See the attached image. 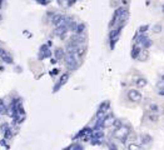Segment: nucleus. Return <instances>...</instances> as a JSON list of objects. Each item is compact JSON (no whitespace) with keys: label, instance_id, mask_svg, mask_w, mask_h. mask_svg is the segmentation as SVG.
<instances>
[{"label":"nucleus","instance_id":"13","mask_svg":"<svg viewBox=\"0 0 164 150\" xmlns=\"http://www.w3.org/2000/svg\"><path fill=\"white\" fill-rule=\"evenodd\" d=\"M140 141L143 143V145H149L152 141H153V138L149 134H145V133H143V134H140Z\"/></svg>","mask_w":164,"mask_h":150},{"label":"nucleus","instance_id":"28","mask_svg":"<svg viewBox=\"0 0 164 150\" xmlns=\"http://www.w3.org/2000/svg\"><path fill=\"white\" fill-rule=\"evenodd\" d=\"M8 129H9V125H8L6 123H4V124L2 125V127H0V130H2L3 133H4L5 130H8Z\"/></svg>","mask_w":164,"mask_h":150},{"label":"nucleus","instance_id":"16","mask_svg":"<svg viewBox=\"0 0 164 150\" xmlns=\"http://www.w3.org/2000/svg\"><path fill=\"white\" fill-rule=\"evenodd\" d=\"M135 84L138 88H145L147 84H148V80H147L145 78H139L135 80Z\"/></svg>","mask_w":164,"mask_h":150},{"label":"nucleus","instance_id":"7","mask_svg":"<svg viewBox=\"0 0 164 150\" xmlns=\"http://www.w3.org/2000/svg\"><path fill=\"white\" fill-rule=\"evenodd\" d=\"M0 58L6 63V64H13V58L10 56V54L6 52L5 49H2L0 48Z\"/></svg>","mask_w":164,"mask_h":150},{"label":"nucleus","instance_id":"4","mask_svg":"<svg viewBox=\"0 0 164 150\" xmlns=\"http://www.w3.org/2000/svg\"><path fill=\"white\" fill-rule=\"evenodd\" d=\"M69 80V73H64L63 75H62V78L59 79V81L58 83H56V85L54 86V89H53V91H54V93H55V91H58L64 84H65V83H67Z\"/></svg>","mask_w":164,"mask_h":150},{"label":"nucleus","instance_id":"2","mask_svg":"<svg viewBox=\"0 0 164 150\" xmlns=\"http://www.w3.org/2000/svg\"><path fill=\"white\" fill-rule=\"evenodd\" d=\"M128 9L127 6H119V8H117L115 9V11H114V14H113V18H112V20H110V23H109V28H112V27H114L119 20H120V18H121V15L124 14V11Z\"/></svg>","mask_w":164,"mask_h":150},{"label":"nucleus","instance_id":"23","mask_svg":"<svg viewBox=\"0 0 164 150\" xmlns=\"http://www.w3.org/2000/svg\"><path fill=\"white\" fill-rule=\"evenodd\" d=\"M162 29H163V27L160 24H155L154 27H153V33H155V34H159V33L162 31Z\"/></svg>","mask_w":164,"mask_h":150},{"label":"nucleus","instance_id":"21","mask_svg":"<svg viewBox=\"0 0 164 150\" xmlns=\"http://www.w3.org/2000/svg\"><path fill=\"white\" fill-rule=\"evenodd\" d=\"M123 127V121L120 120V119H114V123H113V129L115 130V129H119V128H121Z\"/></svg>","mask_w":164,"mask_h":150},{"label":"nucleus","instance_id":"25","mask_svg":"<svg viewBox=\"0 0 164 150\" xmlns=\"http://www.w3.org/2000/svg\"><path fill=\"white\" fill-rule=\"evenodd\" d=\"M158 119H159V116L157 115V113H154V114H150V115H149V120H150L152 123H157Z\"/></svg>","mask_w":164,"mask_h":150},{"label":"nucleus","instance_id":"26","mask_svg":"<svg viewBox=\"0 0 164 150\" xmlns=\"http://www.w3.org/2000/svg\"><path fill=\"white\" fill-rule=\"evenodd\" d=\"M148 29H149V25H147V24H145V25H142V27L139 28V31H138V33H140V34H144V33L148 30Z\"/></svg>","mask_w":164,"mask_h":150},{"label":"nucleus","instance_id":"29","mask_svg":"<svg viewBox=\"0 0 164 150\" xmlns=\"http://www.w3.org/2000/svg\"><path fill=\"white\" fill-rule=\"evenodd\" d=\"M39 4H43V5H48L49 4V0H36Z\"/></svg>","mask_w":164,"mask_h":150},{"label":"nucleus","instance_id":"33","mask_svg":"<svg viewBox=\"0 0 164 150\" xmlns=\"http://www.w3.org/2000/svg\"><path fill=\"white\" fill-rule=\"evenodd\" d=\"M162 81H163V83H164V74H163V75H162Z\"/></svg>","mask_w":164,"mask_h":150},{"label":"nucleus","instance_id":"30","mask_svg":"<svg viewBox=\"0 0 164 150\" xmlns=\"http://www.w3.org/2000/svg\"><path fill=\"white\" fill-rule=\"evenodd\" d=\"M108 148H110V149H117L118 146H117L115 144H113V143H108Z\"/></svg>","mask_w":164,"mask_h":150},{"label":"nucleus","instance_id":"1","mask_svg":"<svg viewBox=\"0 0 164 150\" xmlns=\"http://www.w3.org/2000/svg\"><path fill=\"white\" fill-rule=\"evenodd\" d=\"M64 61H65V65H67V68H68L70 71L77 70V69H78V66H79L78 58L75 56V54H74V53H65Z\"/></svg>","mask_w":164,"mask_h":150},{"label":"nucleus","instance_id":"14","mask_svg":"<svg viewBox=\"0 0 164 150\" xmlns=\"http://www.w3.org/2000/svg\"><path fill=\"white\" fill-rule=\"evenodd\" d=\"M54 55H55L56 60H62V59H64V56H65V50L62 49V48H56L54 50Z\"/></svg>","mask_w":164,"mask_h":150},{"label":"nucleus","instance_id":"19","mask_svg":"<svg viewBox=\"0 0 164 150\" xmlns=\"http://www.w3.org/2000/svg\"><path fill=\"white\" fill-rule=\"evenodd\" d=\"M153 45V41L149 39V38H147L143 43H142V46H143V49H149L150 46Z\"/></svg>","mask_w":164,"mask_h":150},{"label":"nucleus","instance_id":"9","mask_svg":"<svg viewBox=\"0 0 164 150\" xmlns=\"http://www.w3.org/2000/svg\"><path fill=\"white\" fill-rule=\"evenodd\" d=\"M85 50H87V45H85V44H84V45L80 44V45L77 46L74 54H75V56L78 58V59H81V58L84 56V54H85Z\"/></svg>","mask_w":164,"mask_h":150},{"label":"nucleus","instance_id":"12","mask_svg":"<svg viewBox=\"0 0 164 150\" xmlns=\"http://www.w3.org/2000/svg\"><path fill=\"white\" fill-rule=\"evenodd\" d=\"M140 52H142V46L139 45V44H134L133 45V49H132V58L133 59H138V56H139V54H140Z\"/></svg>","mask_w":164,"mask_h":150},{"label":"nucleus","instance_id":"6","mask_svg":"<svg viewBox=\"0 0 164 150\" xmlns=\"http://www.w3.org/2000/svg\"><path fill=\"white\" fill-rule=\"evenodd\" d=\"M67 31H69L68 25H65L64 23H62V24L58 25V27H56V29L54 30V35H56V36H62V35L65 34Z\"/></svg>","mask_w":164,"mask_h":150},{"label":"nucleus","instance_id":"18","mask_svg":"<svg viewBox=\"0 0 164 150\" xmlns=\"http://www.w3.org/2000/svg\"><path fill=\"white\" fill-rule=\"evenodd\" d=\"M148 58H149V53L147 52V50H142L140 54H139V56H138V59L140 61H145V60H148Z\"/></svg>","mask_w":164,"mask_h":150},{"label":"nucleus","instance_id":"22","mask_svg":"<svg viewBox=\"0 0 164 150\" xmlns=\"http://www.w3.org/2000/svg\"><path fill=\"white\" fill-rule=\"evenodd\" d=\"M149 111L150 113H158L159 111V106L157 104H150L149 105Z\"/></svg>","mask_w":164,"mask_h":150},{"label":"nucleus","instance_id":"32","mask_svg":"<svg viewBox=\"0 0 164 150\" xmlns=\"http://www.w3.org/2000/svg\"><path fill=\"white\" fill-rule=\"evenodd\" d=\"M158 93H159L160 95H164V90H159V91H158Z\"/></svg>","mask_w":164,"mask_h":150},{"label":"nucleus","instance_id":"31","mask_svg":"<svg viewBox=\"0 0 164 150\" xmlns=\"http://www.w3.org/2000/svg\"><path fill=\"white\" fill-rule=\"evenodd\" d=\"M55 74H58V69H54V71L50 73V75H55Z\"/></svg>","mask_w":164,"mask_h":150},{"label":"nucleus","instance_id":"8","mask_svg":"<svg viewBox=\"0 0 164 150\" xmlns=\"http://www.w3.org/2000/svg\"><path fill=\"white\" fill-rule=\"evenodd\" d=\"M108 108H109V103H108V102H105V103L100 104L99 109H98V111H96V118H102V116H104V115L106 114V110H108Z\"/></svg>","mask_w":164,"mask_h":150},{"label":"nucleus","instance_id":"24","mask_svg":"<svg viewBox=\"0 0 164 150\" xmlns=\"http://www.w3.org/2000/svg\"><path fill=\"white\" fill-rule=\"evenodd\" d=\"M128 149H129V150H140L142 146L138 145V144H135V143H132V144L128 145Z\"/></svg>","mask_w":164,"mask_h":150},{"label":"nucleus","instance_id":"11","mask_svg":"<svg viewBox=\"0 0 164 150\" xmlns=\"http://www.w3.org/2000/svg\"><path fill=\"white\" fill-rule=\"evenodd\" d=\"M64 20V15L62 14H54L52 16V24L54 25V27H58V25H60Z\"/></svg>","mask_w":164,"mask_h":150},{"label":"nucleus","instance_id":"15","mask_svg":"<svg viewBox=\"0 0 164 150\" xmlns=\"http://www.w3.org/2000/svg\"><path fill=\"white\" fill-rule=\"evenodd\" d=\"M93 130L90 129V128H84V129H81L78 134H77V136L74 138V139H78V138H81V136H85L87 134H90V133H92Z\"/></svg>","mask_w":164,"mask_h":150},{"label":"nucleus","instance_id":"10","mask_svg":"<svg viewBox=\"0 0 164 150\" xmlns=\"http://www.w3.org/2000/svg\"><path fill=\"white\" fill-rule=\"evenodd\" d=\"M114 119H115V118H114L112 114H109V115H104V120H103L104 128H110V127H113Z\"/></svg>","mask_w":164,"mask_h":150},{"label":"nucleus","instance_id":"20","mask_svg":"<svg viewBox=\"0 0 164 150\" xmlns=\"http://www.w3.org/2000/svg\"><path fill=\"white\" fill-rule=\"evenodd\" d=\"M6 109H8V106L5 102L3 99H0V114H6Z\"/></svg>","mask_w":164,"mask_h":150},{"label":"nucleus","instance_id":"3","mask_svg":"<svg viewBox=\"0 0 164 150\" xmlns=\"http://www.w3.org/2000/svg\"><path fill=\"white\" fill-rule=\"evenodd\" d=\"M127 98H128L129 102H132V103H140L142 99H143L140 91L137 90V89H129L128 93H127Z\"/></svg>","mask_w":164,"mask_h":150},{"label":"nucleus","instance_id":"17","mask_svg":"<svg viewBox=\"0 0 164 150\" xmlns=\"http://www.w3.org/2000/svg\"><path fill=\"white\" fill-rule=\"evenodd\" d=\"M85 30H87V25H85L84 23H80V24H78V25H77L75 33H77V34H84Z\"/></svg>","mask_w":164,"mask_h":150},{"label":"nucleus","instance_id":"5","mask_svg":"<svg viewBox=\"0 0 164 150\" xmlns=\"http://www.w3.org/2000/svg\"><path fill=\"white\" fill-rule=\"evenodd\" d=\"M52 56V50L48 48V45H43L40 48V52H39V60L45 59V58H50Z\"/></svg>","mask_w":164,"mask_h":150},{"label":"nucleus","instance_id":"27","mask_svg":"<svg viewBox=\"0 0 164 150\" xmlns=\"http://www.w3.org/2000/svg\"><path fill=\"white\" fill-rule=\"evenodd\" d=\"M84 149V146L83 145H80V144H73V145H70L69 146V149Z\"/></svg>","mask_w":164,"mask_h":150}]
</instances>
